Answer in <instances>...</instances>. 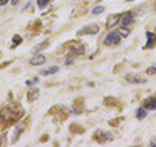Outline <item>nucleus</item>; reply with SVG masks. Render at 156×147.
<instances>
[{"mask_svg":"<svg viewBox=\"0 0 156 147\" xmlns=\"http://www.w3.org/2000/svg\"><path fill=\"white\" fill-rule=\"evenodd\" d=\"M121 39H122V35L119 32H112V33H109V35H106V39L102 40L104 42V45H118L119 42H121Z\"/></svg>","mask_w":156,"mask_h":147,"instance_id":"f257e3e1","label":"nucleus"},{"mask_svg":"<svg viewBox=\"0 0 156 147\" xmlns=\"http://www.w3.org/2000/svg\"><path fill=\"white\" fill-rule=\"evenodd\" d=\"M126 80L131 84H144L146 82V77L143 74H128L126 75Z\"/></svg>","mask_w":156,"mask_h":147,"instance_id":"f03ea898","label":"nucleus"},{"mask_svg":"<svg viewBox=\"0 0 156 147\" xmlns=\"http://www.w3.org/2000/svg\"><path fill=\"white\" fill-rule=\"evenodd\" d=\"M94 139L98 140V142H106V140H112V139H114V135H112V134H109V132L98 130V132H96V135H94Z\"/></svg>","mask_w":156,"mask_h":147,"instance_id":"7ed1b4c3","label":"nucleus"},{"mask_svg":"<svg viewBox=\"0 0 156 147\" xmlns=\"http://www.w3.org/2000/svg\"><path fill=\"white\" fill-rule=\"evenodd\" d=\"M98 32H99V25L92 23V25H87L82 30H79V35H89V33H98Z\"/></svg>","mask_w":156,"mask_h":147,"instance_id":"20e7f679","label":"nucleus"},{"mask_svg":"<svg viewBox=\"0 0 156 147\" xmlns=\"http://www.w3.org/2000/svg\"><path fill=\"white\" fill-rule=\"evenodd\" d=\"M133 20H134V13L128 12V13H124V17H121V22H119V23H121L122 29H126L129 23H133Z\"/></svg>","mask_w":156,"mask_h":147,"instance_id":"39448f33","label":"nucleus"},{"mask_svg":"<svg viewBox=\"0 0 156 147\" xmlns=\"http://www.w3.org/2000/svg\"><path fill=\"white\" fill-rule=\"evenodd\" d=\"M25 125H27V120H22V122L19 124L17 127H15V130H14V137H12V142H15V140L19 139V135H20V132L25 129Z\"/></svg>","mask_w":156,"mask_h":147,"instance_id":"423d86ee","label":"nucleus"},{"mask_svg":"<svg viewBox=\"0 0 156 147\" xmlns=\"http://www.w3.org/2000/svg\"><path fill=\"white\" fill-rule=\"evenodd\" d=\"M44 62H45V55H41V53H37L30 59V65H42Z\"/></svg>","mask_w":156,"mask_h":147,"instance_id":"0eeeda50","label":"nucleus"},{"mask_svg":"<svg viewBox=\"0 0 156 147\" xmlns=\"http://www.w3.org/2000/svg\"><path fill=\"white\" fill-rule=\"evenodd\" d=\"M143 105H144V109H151V110H154V109H156V97H149V99H146Z\"/></svg>","mask_w":156,"mask_h":147,"instance_id":"6e6552de","label":"nucleus"},{"mask_svg":"<svg viewBox=\"0 0 156 147\" xmlns=\"http://www.w3.org/2000/svg\"><path fill=\"white\" fill-rule=\"evenodd\" d=\"M121 17L122 15H112V17H109V20H108V23H106V25H108L109 29H111V27H114L116 23L121 22Z\"/></svg>","mask_w":156,"mask_h":147,"instance_id":"1a4fd4ad","label":"nucleus"},{"mask_svg":"<svg viewBox=\"0 0 156 147\" xmlns=\"http://www.w3.org/2000/svg\"><path fill=\"white\" fill-rule=\"evenodd\" d=\"M146 37H148V49H153L154 47V43H156V37H154V33L153 32H146Z\"/></svg>","mask_w":156,"mask_h":147,"instance_id":"9d476101","label":"nucleus"},{"mask_svg":"<svg viewBox=\"0 0 156 147\" xmlns=\"http://www.w3.org/2000/svg\"><path fill=\"white\" fill-rule=\"evenodd\" d=\"M57 70H59L57 65H52V67H49V69L42 70V75H52V74H55Z\"/></svg>","mask_w":156,"mask_h":147,"instance_id":"9b49d317","label":"nucleus"},{"mask_svg":"<svg viewBox=\"0 0 156 147\" xmlns=\"http://www.w3.org/2000/svg\"><path fill=\"white\" fill-rule=\"evenodd\" d=\"M27 95H29L27 99L30 100V102H32V100H35V99H37V97H39V89H32L30 92L27 94Z\"/></svg>","mask_w":156,"mask_h":147,"instance_id":"f8f14e48","label":"nucleus"},{"mask_svg":"<svg viewBox=\"0 0 156 147\" xmlns=\"http://www.w3.org/2000/svg\"><path fill=\"white\" fill-rule=\"evenodd\" d=\"M20 42H22V37L20 35H14V39H12V47L20 45Z\"/></svg>","mask_w":156,"mask_h":147,"instance_id":"ddd939ff","label":"nucleus"},{"mask_svg":"<svg viewBox=\"0 0 156 147\" xmlns=\"http://www.w3.org/2000/svg\"><path fill=\"white\" fill-rule=\"evenodd\" d=\"M51 2L52 0H37V5H39V9H45Z\"/></svg>","mask_w":156,"mask_h":147,"instance_id":"4468645a","label":"nucleus"},{"mask_svg":"<svg viewBox=\"0 0 156 147\" xmlns=\"http://www.w3.org/2000/svg\"><path fill=\"white\" fill-rule=\"evenodd\" d=\"M45 47H49V42H42L41 45H35V47H34V50H35V52H41V50H42V49H45Z\"/></svg>","mask_w":156,"mask_h":147,"instance_id":"2eb2a0df","label":"nucleus"},{"mask_svg":"<svg viewBox=\"0 0 156 147\" xmlns=\"http://www.w3.org/2000/svg\"><path fill=\"white\" fill-rule=\"evenodd\" d=\"M136 117H138V119H144V117H146V109H138Z\"/></svg>","mask_w":156,"mask_h":147,"instance_id":"dca6fc26","label":"nucleus"},{"mask_svg":"<svg viewBox=\"0 0 156 147\" xmlns=\"http://www.w3.org/2000/svg\"><path fill=\"white\" fill-rule=\"evenodd\" d=\"M102 12H104V7H94V9H92V13H94V15L102 13Z\"/></svg>","mask_w":156,"mask_h":147,"instance_id":"f3484780","label":"nucleus"},{"mask_svg":"<svg viewBox=\"0 0 156 147\" xmlns=\"http://www.w3.org/2000/svg\"><path fill=\"white\" fill-rule=\"evenodd\" d=\"M146 74H149V75H154V74H156V67H154V65L149 67V69L146 70Z\"/></svg>","mask_w":156,"mask_h":147,"instance_id":"a211bd4d","label":"nucleus"},{"mask_svg":"<svg viewBox=\"0 0 156 147\" xmlns=\"http://www.w3.org/2000/svg\"><path fill=\"white\" fill-rule=\"evenodd\" d=\"M35 82H39V79L35 77V79H30V80H27V85H34Z\"/></svg>","mask_w":156,"mask_h":147,"instance_id":"6ab92c4d","label":"nucleus"},{"mask_svg":"<svg viewBox=\"0 0 156 147\" xmlns=\"http://www.w3.org/2000/svg\"><path fill=\"white\" fill-rule=\"evenodd\" d=\"M5 3H9V0H0V5H5Z\"/></svg>","mask_w":156,"mask_h":147,"instance_id":"aec40b11","label":"nucleus"},{"mask_svg":"<svg viewBox=\"0 0 156 147\" xmlns=\"http://www.w3.org/2000/svg\"><path fill=\"white\" fill-rule=\"evenodd\" d=\"M19 3V0H12V5H17Z\"/></svg>","mask_w":156,"mask_h":147,"instance_id":"412c9836","label":"nucleus"},{"mask_svg":"<svg viewBox=\"0 0 156 147\" xmlns=\"http://www.w3.org/2000/svg\"><path fill=\"white\" fill-rule=\"evenodd\" d=\"M0 144H4V137L0 135Z\"/></svg>","mask_w":156,"mask_h":147,"instance_id":"4be33fe9","label":"nucleus"},{"mask_svg":"<svg viewBox=\"0 0 156 147\" xmlns=\"http://www.w3.org/2000/svg\"><path fill=\"white\" fill-rule=\"evenodd\" d=\"M151 145H156V140H153V142H151Z\"/></svg>","mask_w":156,"mask_h":147,"instance_id":"5701e85b","label":"nucleus"},{"mask_svg":"<svg viewBox=\"0 0 156 147\" xmlns=\"http://www.w3.org/2000/svg\"><path fill=\"white\" fill-rule=\"evenodd\" d=\"M126 2H133V0H126Z\"/></svg>","mask_w":156,"mask_h":147,"instance_id":"b1692460","label":"nucleus"}]
</instances>
